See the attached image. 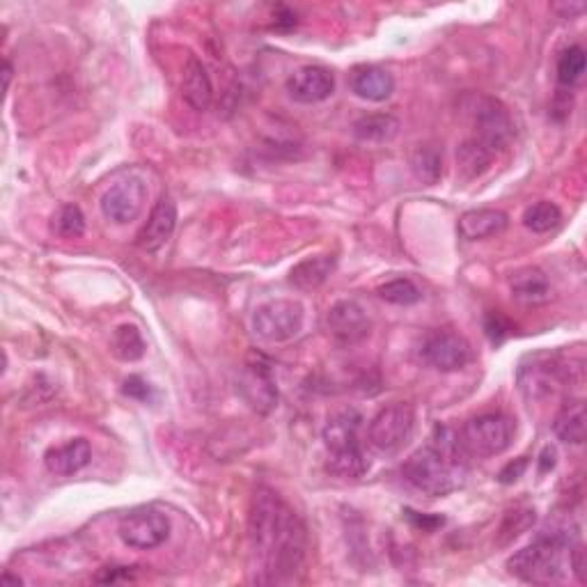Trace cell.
Instances as JSON below:
<instances>
[{"label":"cell","mask_w":587,"mask_h":587,"mask_svg":"<svg viewBox=\"0 0 587 587\" xmlns=\"http://www.w3.org/2000/svg\"><path fill=\"white\" fill-rule=\"evenodd\" d=\"M92 459V448L85 438H69L67 443L46 450L44 464L53 475H74L83 471Z\"/></svg>","instance_id":"17"},{"label":"cell","mask_w":587,"mask_h":587,"mask_svg":"<svg viewBox=\"0 0 587 587\" xmlns=\"http://www.w3.org/2000/svg\"><path fill=\"white\" fill-rule=\"evenodd\" d=\"M351 92L356 97L365 99V101H386L393 97L395 92V78L390 72L381 67H363L356 69L354 76H351Z\"/></svg>","instance_id":"19"},{"label":"cell","mask_w":587,"mask_h":587,"mask_svg":"<svg viewBox=\"0 0 587 587\" xmlns=\"http://www.w3.org/2000/svg\"><path fill=\"white\" fill-rule=\"evenodd\" d=\"M285 88L296 104H319L335 92V78L324 67L305 65L287 78Z\"/></svg>","instance_id":"14"},{"label":"cell","mask_w":587,"mask_h":587,"mask_svg":"<svg viewBox=\"0 0 587 587\" xmlns=\"http://www.w3.org/2000/svg\"><path fill=\"white\" fill-rule=\"evenodd\" d=\"M145 340L143 333L133 324L117 326L111 335V351L117 360L122 363H136L145 356Z\"/></svg>","instance_id":"25"},{"label":"cell","mask_w":587,"mask_h":587,"mask_svg":"<svg viewBox=\"0 0 587 587\" xmlns=\"http://www.w3.org/2000/svg\"><path fill=\"white\" fill-rule=\"evenodd\" d=\"M560 221H562L560 207L549 200L535 202V205H530L526 211H523V225L535 234H546L555 230L560 225Z\"/></svg>","instance_id":"28"},{"label":"cell","mask_w":587,"mask_h":587,"mask_svg":"<svg viewBox=\"0 0 587 587\" xmlns=\"http://www.w3.org/2000/svg\"><path fill=\"white\" fill-rule=\"evenodd\" d=\"M526 468H528V457L510 461V464H507L503 471L498 473V482L500 484H514L523 473H526Z\"/></svg>","instance_id":"34"},{"label":"cell","mask_w":587,"mask_h":587,"mask_svg":"<svg viewBox=\"0 0 587 587\" xmlns=\"http://www.w3.org/2000/svg\"><path fill=\"white\" fill-rule=\"evenodd\" d=\"M413 429H416V409L406 402H395L383 406V409L372 418L367 438L374 450L383 455H395L411 441Z\"/></svg>","instance_id":"6"},{"label":"cell","mask_w":587,"mask_h":587,"mask_svg":"<svg viewBox=\"0 0 587 587\" xmlns=\"http://www.w3.org/2000/svg\"><path fill=\"white\" fill-rule=\"evenodd\" d=\"M466 448L459 434L450 427L438 425L425 448L413 452L404 461L402 475L413 489L429 498H445L464 484Z\"/></svg>","instance_id":"2"},{"label":"cell","mask_w":587,"mask_h":587,"mask_svg":"<svg viewBox=\"0 0 587 587\" xmlns=\"http://www.w3.org/2000/svg\"><path fill=\"white\" fill-rule=\"evenodd\" d=\"M532 523H535V510H514L505 516L503 526H500L498 544H510L512 539L523 535Z\"/></svg>","instance_id":"32"},{"label":"cell","mask_w":587,"mask_h":587,"mask_svg":"<svg viewBox=\"0 0 587 587\" xmlns=\"http://www.w3.org/2000/svg\"><path fill=\"white\" fill-rule=\"evenodd\" d=\"M484 328H487V335L493 342H503L507 335H510L512 324L507 322L500 312H491V315H487V324H484Z\"/></svg>","instance_id":"33"},{"label":"cell","mask_w":587,"mask_h":587,"mask_svg":"<svg viewBox=\"0 0 587 587\" xmlns=\"http://www.w3.org/2000/svg\"><path fill=\"white\" fill-rule=\"evenodd\" d=\"M326 328L342 344H358L370 338L372 322L365 308L356 301H338L326 312Z\"/></svg>","instance_id":"13"},{"label":"cell","mask_w":587,"mask_h":587,"mask_svg":"<svg viewBox=\"0 0 587 587\" xmlns=\"http://www.w3.org/2000/svg\"><path fill=\"white\" fill-rule=\"evenodd\" d=\"M519 383L523 395L528 399H542L555 393L560 383V367L555 365H535L523 367L519 372Z\"/></svg>","instance_id":"23"},{"label":"cell","mask_w":587,"mask_h":587,"mask_svg":"<svg viewBox=\"0 0 587 587\" xmlns=\"http://www.w3.org/2000/svg\"><path fill=\"white\" fill-rule=\"evenodd\" d=\"M459 438L471 455L498 457L514 441V420L505 413H482L466 422Z\"/></svg>","instance_id":"5"},{"label":"cell","mask_w":587,"mask_h":587,"mask_svg":"<svg viewBox=\"0 0 587 587\" xmlns=\"http://www.w3.org/2000/svg\"><path fill=\"white\" fill-rule=\"evenodd\" d=\"M147 186L138 177L120 179L101 198V214L115 225H127L143 214L147 202Z\"/></svg>","instance_id":"12"},{"label":"cell","mask_w":587,"mask_h":587,"mask_svg":"<svg viewBox=\"0 0 587 587\" xmlns=\"http://www.w3.org/2000/svg\"><path fill=\"white\" fill-rule=\"evenodd\" d=\"M335 271V255H315L305 257L289 271V283L299 289L322 287L328 276Z\"/></svg>","instance_id":"22"},{"label":"cell","mask_w":587,"mask_h":587,"mask_svg":"<svg viewBox=\"0 0 587 587\" xmlns=\"http://www.w3.org/2000/svg\"><path fill=\"white\" fill-rule=\"evenodd\" d=\"M553 10L562 14V19H574L578 14L585 12L583 3H562V5H553Z\"/></svg>","instance_id":"37"},{"label":"cell","mask_w":587,"mask_h":587,"mask_svg":"<svg viewBox=\"0 0 587 587\" xmlns=\"http://www.w3.org/2000/svg\"><path fill=\"white\" fill-rule=\"evenodd\" d=\"M177 228V205L175 200L163 195V198L156 202L150 218L143 225V230L138 232L136 237V246L145 253H156L163 246L168 244V239L172 237V232Z\"/></svg>","instance_id":"15"},{"label":"cell","mask_w":587,"mask_h":587,"mask_svg":"<svg viewBox=\"0 0 587 587\" xmlns=\"http://www.w3.org/2000/svg\"><path fill=\"white\" fill-rule=\"evenodd\" d=\"M3 78H5V90L10 88V81H12V65L5 60V69H3Z\"/></svg>","instance_id":"39"},{"label":"cell","mask_w":587,"mask_h":587,"mask_svg":"<svg viewBox=\"0 0 587 587\" xmlns=\"http://www.w3.org/2000/svg\"><path fill=\"white\" fill-rule=\"evenodd\" d=\"M253 581L294 583L308 558V530L287 500L269 487L255 491L248 514Z\"/></svg>","instance_id":"1"},{"label":"cell","mask_w":587,"mask_h":587,"mask_svg":"<svg viewBox=\"0 0 587 587\" xmlns=\"http://www.w3.org/2000/svg\"><path fill=\"white\" fill-rule=\"evenodd\" d=\"M471 115L477 131V143L487 147L491 154H498L510 147L514 140V122L510 117V111H507L498 99L475 97Z\"/></svg>","instance_id":"7"},{"label":"cell","mask_w":587,"mask_h":587,"mask_svg":"<svg viewBox=\"0 0 587 587\" xmlns=\"http://www.w3.org/2000/svg\"><path fill=\"white\" fill-rule=\"evenodd\" d=\"M585 74V51L581 46H569L567 51H562L558 60V81L562 85H576Z\"/></svg>","instance_id":"31"},{"label":"cell","mask_w":587,"mask_h":587,"mask_svg":"<svg viewBox=\"0 0 587 587\" xmlns=\"http://www.w3.org/2000/svg\"><path fill=\"white\" fill-rule=\"evenodd\" d=\"M122 393L127 397H133V399H140V402H145V399L150 397V386H147V383L140 377H129L127 381H124Z\"/></svg>","instance_id":"35"},{"label":"cell","mask_w":587,"mask_h":587,"mask_svg":"<svg viewBox=\"0 0 587 587\" xmlns=\"http://www.w3.org/2000/svg\"><path fill=\"white\" fill-rule=\"evenodd\" d=\"M553 432L562 443L581 445L585 441V404L581 399L562 406L553 420Z\"/></svg>","instance_id":"24"},{"label":"cell","mask_w":587,"mask_h":587,"mask_svg":"<svg viewBox=\"0 0 587 587\" xmlns=\"http://www.w3.org/2000/svg\"><path fill=\"white\" fill-rule=\"evenodd\" d=\"M553 466H555V450L553 448H546L542 452V461H539V471L546 473V471H551Z\"/></svg>","instance_id":"38"},{"label":"cell","mask_w":587,"mask_h":587,"mask_svg":"<svg viewBox=\"0 0 587 587\" xmlns=\"http://www.w3.org/2000/svg\"><path fill=\"white\" fill-rule=\"evenodd\" d=\"M422 358L438 372H459L473 360V349L464 335L452 331H436L422 342Z\"/></svg>","instance_id":"10"},{"label":"cell","mask_w":587,"mask_h":587,"mask_svg":"<svg viewBox=\"0 0 587 587\" xmlns=\"http://www.w3.org/2000/svg\"><path fill=\"white\" fill-rule=\"evenodd\" d=\"M303 328V305L296 301L278 299L260 305L253 315V331L257 338L271 344L289 342Z\"/></svg>","instance_id":"8"},{"label":"cell","mask_w":587,"mask_h":587,"mask_svg":"<svg viewBox=\"0 0 587 587\" xmlns=\"http://www.w3.org/2000/svg\"><path fill=\"white\" fill-rule=\"evenodd\" d=\"M507 223H510V218H507L505 211L500 209H471L466 211V214H461L457 230L461 239L482 241L498 237L500 232H505Z\"/></svg>","instance_id":"16"},{"label":"cell","mask_w":587,"mask_h":587,"mask_svg":"<svg viewBox=\"0 0 587 587\" xmlns=\"http://www.w3.org/2000/svg\"><path fill=\"white\" fill-rule=\"evenodd\" d=\"M379 296L386 303H393V305H413L422 299V292L413 280L395 278L379 287Z\"/></svg>","instance_id":"30"},{"label":"cell","mask_w":587,"mask_h":587,"mask_svg":"<svg viewBox=\"0 0 587 587\" xmlns=\"http://www.w3.org/2000/svg\"><path fill=\"white\" fill-rule=\"evenodd\" d=\"M360 422L363 418L358 411L344 409L328 418L324 427L322 438L328 455L326 468L328 473L342 477V480H358L370 471V464L360 448Z\"/></svg>","instance_id":"4"},{"label":"cell","mask_w":587,"mask_h":587,"mask_svg":"<svg viewBox=\"0 0 587 587\" xmlns=\"http://www.w3.org/2000/svg\"><path fill=\"white\" fill-rule=\"evenodd\" d=\"M510 287L514 299H519L521 303H544L551 299V283L549 276L537 266H523V269L514 271L510 278Z\"/></svg>","instance_id":"20"},{"label":"cell","mask_w":587,"mask_h":587,"mask_svg":"<svg viewBox=\"0 0 587 587\" xmlns=\"http://www.w3.org/2000/svg\"><path fill=\"white\" fill-rule=\"evenodd\" d=\"M399 129H402V124H399L395 115L372 113L354 122V138L365 145H386L393 143Z\"/></svg>","instance_id":"21"},{"label":"cell","mask_w":587,"mask_h":587,"mask_svg":"<svg viewBox=\"0 0 587 587\" xmlns=\"http://www.w3.org/2000/svg\"><path fill=\"white\" fill-rule=\"evenodd\" d=\"M237 383L241 397H244V402L255 413L269 416V413L278 406V383L273 379L271 367L266 365L264 360H248L244 370L239 374Z\"/></svg>","instance_id":"11"},{"label":"cell","mask_w":587,"mask_h":587,"mask_svg":"<svg viewBox=\"0 0 587 587\" xmlns=\"http://www.w3.org/2000/svg\"><path fill=\"white\" fill-rule=\"evenodd\" d=\"M122 544L136 551H152L168 542L170 537V519L154 507H140L127 516H122L117 526Z\"/></svg>","instance_id":"9"},{"label":"cell","mask_w":587,"mask_h":587,"mask_svg":"<svg viewBox=\"0 0 587 587\" xmlns=\"http://www.w3.org/2000/svg\"><path fill=\"white\" fill-rule=\"evenodd\" d=\"M51 232L60 239H78L83 237L85 232V214L83 209L74 205V202H67V205H60L56 214L51 216Z\"/></svg>","instance_id":"27"},{"label":"cell","mask_w":587,"mask_h":587,"mask_svg":"<svg viewBox=\"0 0 587 587\" xmlns=\"http://www.w3.org/2000/svg\"><path fill=\"white\" fill-rule=\"evenodd\" d=\"M182 97L193 111H207L214 101V85L207 74V67L202 62L191 56L186 60L184 78H182Z\"/></svg>","instance_id":"18"},{"label":"cell","mask_w":587,"mask_h":587,"mask_svg":"<svg viewBox=\"0 0 587 587\" xmlns=\"http://www.w3.org/2000/svg\"><path fill=\"white\" fill-rule=\"evenodd\" d=\"M411 170L418 182L432 186L443 175V156L434 147H418L411 156Z\"/></svg>","instance_id":"29"},{"label":"cell","mask_w":587,"mask_h":587,"mask_svg":"<svg viewBox=\"0 0 587 587\" xmlns=\"http://www.w3.org/2000/svg\"><path fill=\"white\" fill-rule=\"evenodd\" d=\"M493 156L496 154H491L487 147L477 143L475 138H471L459 147L457 168H459L461 175H464V179H477L489 170Z\"/></svg>","instance_id":"26"},{"label":"cell","mask_w":587,"mask_h":587,"mask_svg":"<svg viewBox=\"0 0 587 587\" xmlns=\"http://www.w3.org/2000/svg\"><path fill=\"white\" fill-rule=\"evenodd\" d=\"M409 514V519L416 523L418 528H422V530H427V532H432L434 528H438V526H443L445 523V519L443 516H418L416 512H406Z\"/></svg>","instance_id":"36"},{"label":"cell","mask_w":587,"mask_h":587,"mask_svg":"<svg viewBox=\"0 0 587 587\" xmlns=\"http://www.w3.org/2000/svg\"><path fill=\"white\" fill-rule=\"evenodd\" d=\"M571 542L567 532H542L526 549L507 560L510 574L523 583L553 585L562 583L569 567Z\"/></svg>","instance_id":"3"}]
</instances>
